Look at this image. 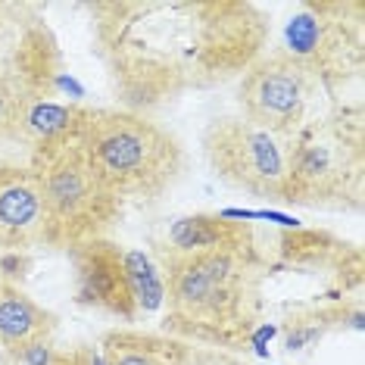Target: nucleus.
Returning a JSON list of instances; mask_svg holds the SVG:
<instances>
[{
  "label": "nucleus",
  "instance_id": "f257e3e1",
  "mask_svg": "<svg viewBox=\"0 0 365 365\" xmlns=\"http://www.w3.org/2000/svg\"><path fill=\"white\" fill-rule=\"evenodd\" d=\"M85 13L119 106L144 115L240 78L269 44L250 0H97Z\"/></svg>",
  "mask_w": 365,
  "mask_h": 365
},
{
  "label": "nucleus",
  "instance_id": "f03ea898",
  "mask_svg": "<svg viewBox=\"0 0 365 365\" xmlns=\"http://www.w3.org/2000/svg\"><path fill=\"white\" fill-rule=\"evenodd\" d=\"M165 284L163 334L206 350L235 353L262 325V281L269 262L259 250H215L160 265Z\"/></svg>",
  "mask_w": 365,
  "mask_h": 365
},
{
  "label": "nucleus",
  "instance_id": "7ed1b4c3",
  "mask_svg": "<svg viewBox=\"0 0 365 365\" xmlns=\"http://www.w3.org/2000/svg\"><path fill=\"white\" fill-rule=\"evenodd\" d=\"M78 138L97 175L119 200L156 203L187 172L185 144L144 113L88 106Z\"/></svg>",
  "mask_w": 365,
  "mask_h": 365
},
{
  "label": "nucleus",
  "instance_id": "20e7f679",
  "mask_svg": "<svg viewBox=\"0 0 365 365\" xmlns=\"http://www.w3.org/2000/svg\"><path fill=\"white\" fill-rule=\"evenodd\" d=\"M365 200L362 106H334L290 138L287 203L306 210L359 212Z\"/></svg>",
  "mask_w": 365,
  "mask_h": 365
},
{
  "label": "nucleus",
  "instance_id": "39448f33",
  "mask_svg": "<svg viewBox=\"0 0 365 365\" xmlns=\"http://www.w3.org/2000/svg\"><path fill=\"white\" fill-rule=\"evenodd\" d=\"M29 169L35 172L44 200V247L66 253L85 240L110 237L119 225L125 200L97 175L78 135L31 150Z\"/></svg>",
  "mask_w": 365,
  "mask_h": 365
},
{
  "label": "nucleus",
  "instance_id": "423d86ee",
  "mask_svg": "<svg viewBox=\"0 0 365 365\" xmlns=\"http://www.w3.org/2000/svg\"><path fill=\"white\" fill-rule=\"evenodd\" d=\"M76 278V303L81 309H97L122 322H138L140 315L160 309L165 284L160 265L150 253L115 244L113 237H94L66 250Z\"/></svg>",
  "mask_w": 365,
  "mask_h": 365
},
{
  "label": "nucleus",
  "instance_id": "0eeeda50",
  "mask_svg": "<svg viewBox=\"0 0 365 365\" xmlns=\"http://www.w3.org/2000/svg\"><path fill=\"white\" fill-rule=\"evenodd\" d=\"M281 51L297 56L325 94H337L362 76L365 4L362 0H303L284 26Z\"/></svg>",
  "mask_w": 365,
  "mask_h": 365
},
{
  "label": "nucleus",
  "instance_id": "6e6552de",
  "mask_svg": "<svg viewBox=\"0 0 365 365\" xmlns=\"http://www.w3.org/2000/svg\"><path fill=\"white\" fill-rule=\"evenodd\" d=\"M200 147L219 181L253 197L287 203L290 138L256 128L240 115H222L203 128Z\"/></svg>",
  "mask_w": 365,
  "mask_h": 365
},
{
  "label": "nucleus",
  "instance_id": "1a4fd4ad",
  "mask_svg": "<svg viewBox=\"0 0 365 365\" xmlns=\"http://www.w3.org/2000/svg\"><path fill=\"white\" fill-rule=\"evenodd\" d=\"M319 81L287 51H262L237 78L240 119L272 135L294 138L309 122V106L319 94Z\"/></svg>",
  "mask_w": 365,
  "mask_h": 365
},
{
  "label": "nucleus",
  "instance_id": "9d476101",
  "mask_svg": "<svg viewBox=\"0 0 365 365\" xmlns=\"http://www.w3.org/2000/svg\"><path fill=\"white\" fill-rule=\"evenodd\" d=\"M265 262L297 272H325L340 287H362V250L325 228H281L272 235V253Z\"/></svg>",
  "mask_w": 365,
  "mask_h": 365
},
{
  "label": "nucleus",
  "instance_id": "9b49d317",
  "mask_svg": "<svg viewBox=\"0 0 365 365\" xmlns=\"http://www.w3.org/2000/svg\"><path fill=\"white\" fill-rule=\"evenodd\" d=\"M215 250H259L253 222L225 219L222 212H190L175 219L163 235L153 237L150 259L156 265L187 259Z\"/></svg>",
  "mask_w": 365,
  "mask_h": 365
},
{
  "label": "nucleus",
  "instance_id": "f8f14e48",
  "mask_svg": "<svg viewBox=\"0 0 365 365\" xmlns=\"http://www.w3.org/2000/svg\"><path fill=\"white\" fill-rule=\"evenodd\" d=\"M0 247L4 253L44 247V200L29 163H0Z\"/></svg>",
  "mask_w": 365,
  "mask_h": 365
},
{
  "label": "nucleus",
  "instance_id": "ddd939ff",
  "mask_svg": "<svg viewBox=\"0 0 365 365\" xmlns=\"http://www.w3.org/2000/svg\"><path fill=\"white\" fill-rule=\"evenodd\" d=\"M365 315L356 300H325V303H300L287 306L278 325L284 353H300L306 346L319 344L331 331H362Z\"/></svg>",
  "mask_w": 365,
  "mask_h": 365
},
{
  "label": "nucleus",
  "instance_id": "4468645a",
  "mask_svg": "<svg viewBox=\"0 0 365 365\" xmlns=\"http://www.w3.org/2000/svg\"><path fill=\"white\" fill-rule=\"evenodd\" d=\"M106 365H185L194 344L153 331L115 328L97 340Z\"/></svg>",
  "mask_w": 365,
  "mask_h": 365
},
{
  "label": "nucleus",
  "instance_id": "2eb2a0df",
  "mask_svg": "<svg viewBox=\"0 0 365 365\" xmlns=\"http://www.w3.org/2000/svg\"><path fill=\"white\" fill-rule=\"evenodd\" d=\"M60 319L13 281H0V350L56 334Z\"/></svg>",
  "mask_w": 365,
  "mask_h": 365
},
{
  "label": "nucleus",
  "instance_id": "dca6fc26",
  "mask_svg": "<svg viewBox=\"0 0 365 365\" xmlns=\"http://www.w3.org/2000/svg\"><path fill=\"white\" fill-rule=\"evenodd\" d=\"M88 119V106L78 101H26L19 119V144L38 150L44 144H53L60 138L78 135Z\"/></svg>",
  "mask_w": 365,
  "mask_h": 365
},
{
  "label": "nucleus",
  "instance_id": "f3484780",
  "mask_svg": "<svg viewBox=\"0 0 365 365\" xmlns=\"http://www.w3.org/2000/svg\"><path fill=\"white\" fill-rule=\"evenodd\" d=\"M0 365H78L76 346H56L53 337L31 340V344L0 350Z\"/></svg>",
  "mask_w": 365,
  "mask_h": 365
},
{
  "label": "nucleus",
  "instance_id": "a211bd4d",
  "mask_svg": "<svg viewBox=\"0 0 365 365\" xmlns=\"http://www.w3.org/2000/svg\"><path fill=\"white\" fill-rule=\"evenodd\" d=\"M19 119H22V94L0 76V150L6 144H19Z\"/></svg>",
  "mask_w": 365,
  "mask_h": 365
},
{
  "label": "nucleus",
  "instance_id": "6ab92c4d",
  "mask_svg": "<svg viewBox=\"0 0 365 365\" xmlns=\"http://www.w3.org/2000/svg\"><path fill=\"white\" fill-rule=\"evenodd\" d=\"M29 269V256L26 253H4L0 256V281H13L22 278Z\"/></svg>",
  "mask_w": 365,
  "mask_h": 365
},
{
  "label": "nucleus",
  "instance_id": "aec40b11",
  "mask_svg": "<svg viewBox=\"0 0 365 365\" xmlns=\"http://www.w3.org/2000/svg\"><path fill=\"white\" fill-rule=\"evenodd\" d=\"M275 334H278V325H259V328L253 331V337H250V344H247V346H253L256 356H262V359H265V356H269L265 344H269Z\"/></svg>",
  "mask_w": 365,
  "mask_h": 365
},
{
  "label": "nucleus",
  "instance_id": "412c9836",
  "mask_svg": "<svg viewBox=\"0 0 365 365\" xmlns=\"http://www.w3.org/2000/svg\"><path fill=\"white\" fill-rule=\"evenodd\" d=\"M22 6H26V4H4V0H0V41H4L6 31L16 26V19H19Z\"/></svg>",
  "mask_w": 365,
  "mask_h": 365
}]
</instances>
